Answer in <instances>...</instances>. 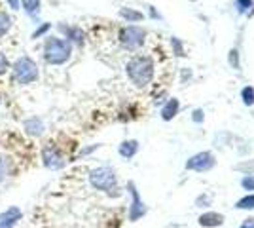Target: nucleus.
I'll return each instance as SVG.
<instances>
[{
    "mask_svg": "<svg viewBox=\"0 0 254 228\" xmlns=\"http://www.w3.org/2000/svg\"><path fill=\"white\" fill-rule=\"evenodd\" d=\"M137 151H138L137 141H124L122 145H120V154H122L124 158H133Z\"/></svg>",
    "mask_w": 254,
    "mask_h": 228,
    "instance_id": "f8f14e48",
    "label": "nucleus"
},
{
    "mask_svg": "<svg viewBox=\"0 0 254 228\" xmlns=\"http://www.w3.org/2000/svg\"><path fill=\"white\" fill-rule=\"evenodd\" d=\"M129 190H131V196H133V207H131V221H137L142 213H144V207H142V204H140V200H138V192L135 190V186H133V183H129Z\"/></svg>",
    "mask_w": 254,
    "mask_h": 228,
    "instance_id": "9d476101",
    "label": "nucleus"
},
{
    "mask_svg": "<svg viewBox=\"0 0 254 228\" xmlns=\"http://www.w3.org/2000/svg\"><path fill=\"white\" fill-rule=\"evenodd\" d=\"M237 207H241V209H253L254 207V196H247V198H243V200L237 204Z\"/></svg>",
    "mask_w": 254,
    "mask_h": 228,
    "instance_id": "6ab92c4d",
    "label": "nucleus"
},
{
    "mask_svg": "<svg viewBox=\"0 0 254 228\" xmlns=\"http://www.w3.org/2000/svg\"><path fill=\"white\" fill-rule=\"evenodd\" d=\"M230 63H232V65L237 67V52H235V50H233L232 55H230Z\"/></svg>",
    "mask_w": 254,
    "mask_h": 228,
    "instance_id": "bb28decb",
    "label": "nucleus"
},
{
    "mask_svg": "<svg viewBox=\"0 0 254 228\" xmlns=\"http://www.w3.org/2000/svg\"><path fill=\"white\" fill-rule=\"evenodd\" d=\"M243 101L247 105H253L254 103V89L253 87H245L243 89Z\"/></svg>",
    "mask_w": 254,
    "mask_h": 228,
    "instance_id": "aec40b11",
    "label": "nucleus"
},
{
    "mask_svg": "<svg viewBox=\"0 0 254 228\" xmlns=\"http://www.w3.org/2000/svg\"><path fill=\"white\" fill-rule=\"evenodd\" d=\"M72 55V44L66 38L50 36L42 48V57L48 65H64Z\"/></svg>",
    "mask_w": 254,
    "mask_h": 228,
    "instance_id": "f257e3e1",
    "label": "nucleus"
},
{
    "mask_svg": "<svg viewBox=\"0 0 254 228\" xmlns=\"http://www.w3.org/2000/svg\"><path fill=\"white\" fill-rule=\"evenodd\" d=\"M120 15H122L124 19H127V21H140V19H142V13L131 10V8H122V10H120Z\"/></svg>",
    "mask_w": 254,
    "mask_h": 228,
    "instance_id": "dca6fc26",
    "label": "nucleus"
},
{
    "mask_svg": "<svg viewBox=\"0 0 254 228\" xmlns=\"http://www.w3.org/2000/svg\"><path fill=\"white\" fill-rule=\"evenodd\" d=\"M177 110H179V101L177 99H171L169 103L163 107V110H161V116H163V120H171L177 114Z\"/></svg>",
    "mask_w": 254,
    "mask_h": 228,
    "instance_id": "4468645a",
    "label": "nucleus"
},
{
    "mask_svg": "<svg viewBox=\"0 0 254 228\" xmlns=\"http://www.w3.org/2000/svg\"><path fill=\"white\" fill-rule=\"evenodd\" d=\"M241 228H254V221H249V223H245Z\"/></svg>",
    "mask_w": 254,
    "mask_h": 228,
    "instance_id": "cd10ccee",
    "label": "nucleus"
},
{
    "mask_svg": "<svg viewBox=\"0 0 254 228\" xmlns=\"http://www.w3.org/2000/svg\"><path fill=\"white\" fill-rule=\"evenodd\" d=\"M243 186H245V188H251V190H254V179H253V177H247V179H243Z\"/></svg>",
    "mask_w": 254,
    "mask_h": 228,
    "instance_id": "b1692460",
    "label": "nucleus"
},
{
    "mask_svg": "<svg viewBox=\"0 0 254 228\" xmlns=\"http://www.w3.org/2000/svg\"><path fill=\"white\" fill-rule=\"evenodd\" d=\"M23 128H25V133L31 135V137H38V135H42V131L46 130L42 118H38V116H32L31 120H27V122L23 124Z\"/></svg>",
    "mask_w": 254,
    "mask_h": 228,
    "instance_id": "1a4fd4ad",
    "label": "nucleus"
},
{
    "mask_svg": "<svg viewBox=\"0 0 254 228\" xmlns=\"http://www.w3.org/2000/svg\"><path fill=\"white\" fill-rule=\"evenodd\" d=\"M127 75L137 86H146L154 76V63L150 57H133L126 67Z\"/></svg>",
    "mask_w": 254,
    "mask_h": 228,
    "instance_id": "f03ea898",
    "label": "nucleus"
},
{
    "mask_svg": "<svg viewBox=\"0 0 254 228\" xmlns=\"http://www.w3.org/2000/svg\"><path fill=\"white\" fill-rule=\"evenodd\" d=\"M8 69H10V61H8V57H6L4 52H0V76L6 75Z\"/></svg>",
    "mask_w": 254,
    "mask_h": 228,
    "instance_id": "a211bd4d",
    "label": "nucleus"
},
{
    "mask_svg": "<svg viewBox=\"0 0 254 228\" xmlns=\"http://www.w3.org/2000/svg\"><path fill=\"white\" fill-rule=\"evenodd\" d=\"M23 211L17 206H10L6 211L0 213V228H15L21 221Z\"/></svg>",
    "mask_w": 254,
    "mask_h": 228,
    "instance_id": "423d86ee",
    "label": "nucleus"
},
{
    "mask_svg": "<svg viewBox=\"0 0 254 228\" xmlns=\"http://www.w3.org/2000/svg\"><path fill=\"white\" fill-rule=\"evenodd\" d=\"M61 31H64L66 33V38H70V40H74V42H82V31L80 29H74V27H59ZM68 40V42H70Z\"/></svg>",
    "mask_w": 254,
    "mask_h": 228,
    "instance_id": "f3484780",
    "label": "nucleus"
},
{
    "mask_svg": "<svg viewBox=\"0 0 254 228\" xmlns=\"http://www.w3.org/2000/svg\"><path fill=\"white\" fill-rule=\"evenodd\" d=\"M11 29V17L4 10H0V38L6 36Z\"/></svg>",
    "mask_w": 254,
    "mask_h": 228,
    "instance_id": "2eb2a0df",
    "label": "nucleus"
},
{
    "mask_svg": "<svg viewBox=\"0 0 254 228\" xmlns=\"http://www.w3.org/2000/svg\"><path fill=\"white\" fill-rule=\"evenodd\" d=\"M6 2H8V6H10L11 10H19V8H21V2H19V0H6Z\"/></svg>",
    "mask_w": 254,
    "mask_h": 228,
    "instance_id": "5701e85b",
    "label": "nucleus"
},
{
    "mask_svg": "<svg viewBox=\"0 0 254 228\" xmlns=\"http://www.w3.org/2000/svg\"><path fill=\"white\" fill-rule=\"evenodd\" d=\"M42 160H44V165L50 167V169H59V167L64 165L63 154L57 151L55 147H46V149H44Z\"/></svg>",
    "mask_w": 254,
    "mask_h": 228,
    "instance_id": "0eeeda50",
    "label": "nucleus"
},
{
    "mask_svg": "<svg viewBox=\"0 0 254 228\" xmlns=\"http://www.w3.org/2000/svg\"><path fill=\"white\" fill-rule=\"evenodd\" d=\"M251 6V0H239V10H247Z\"/></svg>",
    "mask_w": 254,
    "mask_h": 228,
    "instance_id": "393cba45",
    "label": "nucleus"
},
{
    "mask_svg": "<svg viewBox=\"0 0 254 228\" xmlns=\"http://www.w3.org/2000/svg\"><path fill=\"white\" fill-rule=\"evenodd\" d=\"M50 27H52V25H50V23H46V25H42V27H40V29H38V31H36V33L32 34V38H38V36H40V34H44V33H46V31H48V29H50Z\"/></svg>",
    "mask_w": 254,
    "mask_h": 228,
    "instance_id": "4be33fe9",
    "label": "nucleus"
},
{
    "mask_svg": "<svg viewBox=\"0 0 254 228\" xmlns=\"http://www.w3.org/2000/svg\"><path fill=\"white\" fill-rule=\"evenodd\" d=\"M224 217L222 215H218V213H207V215H203L199 219V223H201L203 227H218V225H222Z\"/></svg>",
    "mask_w": 254,
    "mask_h": 228,
    "instance_id": "ddd939ff",
    "label": "nucleus"
},
{
    "mask_svg": "<svg viewBox=\"0 0 254 228\" xmlns=\"http://www.w3.org/2000/svg\"><path fill=\"white\" fill-rule=\"evenodd\" d=\"M89 183L97 190H112L116 186V173L110 167H97L89 173Z\"/></svg>",
    "mask_w": 254,
    "mask_h": 228,
    "instance_id": "20e7f679",
    "label": "nucleus"
},
{
    "mask_svg": "<svg viewBox=\"0 0 254 228\" xmlns=\"http://www.w3.org/2000/svg\"><path fill=\"white\" fill-rule=\"evenodd\" d=\"M120 42L124 44L127 50H137L144 44V31L138 27H126L120 33Z\"/></svg>",
    "mask_w": 254,
    "mask_h": 228,
    "instance_id": "39448f33",
    "label": "nucleus"
},
{
    "mask_svg": "<svg viewBox=\"0 0 254 228\" xmlns=\"http://www.w3.org/2000/svg\"><path fill=\"white\" fill-rule=\"evenodd\" d=\"M214 165V158H212L211 152H201L197 156H193L191 160H188L186 167L188 169H195V171H207Z\"/></svg>",
    "mask_w": 254,
    "mask_h": 228,
    "instance_id": "6e6552de",
    "label": "nucleus"
},
{
    "mask_svg": "<svg viewBox=\"0 0 254 228\" xmlns=\"http://www.w3.org/2000/svg\"><path fill=\"white\" fill-rule=\"evenodd\" d=\"M11 73H13V80L21 86H29V84L38 80V65L29 55L19 57L11 67Z\"/></svg>",
    "mask_w": 254,
    "mask_h": 228,
    "instance_id": "7ed1b4c3",
    "label": "nucleus"
},
{
    "mask_svg": "<svg viewBox=\"0 0 254 228\" xmlns=\"http://www.w3.org/2000/svg\"><path fill=\"white\" fill-rule=\"evenodd\" d=\"M6 177H8V165H6V160H4V158H0V183H2Z\"/></svg>",
    "mask_w": 254,
    "mask_h": 228,
    "instance_id": "412c9836",
    "label": "nucleus"
},
{
    "mask_svg": "<svg viewBox=\"0 0 254 228\" xmlns=\"http://www.w3.org/2000/svg\"><path fill=\"white\" fill-rule=\"evenodd\" d=\"M193 120H195V122H201V120H203V110H195V112H193Z\"/></svg>",
    "mask_w": 254,
    "mask_h": 228,
    "instance_id": "a878e982",
    "label": "nucleus"
},
{
    "mask_svg": "<svg viewBox=\"0 0 254 228\" xmlns=\"http://www.w3.org/2000/svg\"><path fill=\"white\" fill-rule=\"evenodd\" d=\"M21 2V8L25 11H27V15H36L38 11H40V8H42V2L40 0H19Z\"/></svg>",
    "mask_w": 254,
    "mask_h": 228,
    "instance_id": "9b49d317",
    "label": "nucleus"
}]
</instances>
